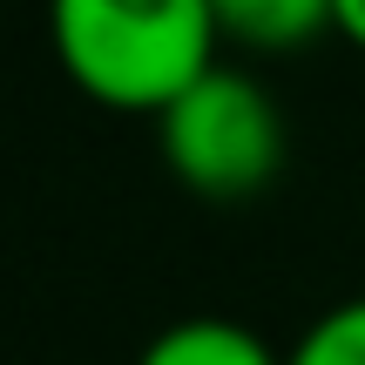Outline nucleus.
<instances>
[{
  "label": "nucleus",
  "mask_w": 365,
  "mask_h": 365,
  "mask_svg": "<svg viewBox=\"0 0 365 365\" xmlns=\"http://www.w3.org/2000/svg\"><path fill=\"white\" fill-rule=\"evenodd\" d=\"M331 27H339L352 48H365V0H331Z\"/></svg>",
  "instance_id": "nucleus-6"
},
{
  "label": "nucleus",
  "mask_w": 365,
  "mask_h": 365,
  "mask_svg": "<svg viewBox=\"0 0 365 365\" xmlns=\"http://www.w3.org/2000/svg\"><path fill=\"white\" fill-rule=\"evenodd\" d=\"M48 48L88 102L163 115L217 68L223 27L210 0H48Z\"/></svg>",
  "instance_id": "nucleus-1"
},
{
  "label": "nucleus",
  "mask_w": 365,
  "mask_h": 365,
  "mask_svg": "<svg viewBox=\"0 0 365 365\" xmlns=\"http://www.w3.org/2000/svg\"><path fill=\"white\" fill-rule=\"evenodd\" d=\"M156 149L182 190L230 203V196H257L277 176L284 122H277V102L250 75L217 61L156 115Z\"/></svg>",
  "instance_id": "nucleus-2"
},
{
  "label": "nucleus",
  "mask_w": 365,
  "mask_h": 365,
  "mask_svg": "<svg viewBox=\"0 0 365 365\" xmlns=\"http://www.w3.org/2000/svg\"><path fill=\"white\" fill-rule=\"evenodd\" d=\"M217 7L223 41H244V48H298V41L325 34L331 27V0H210Z\"/></svg>",
  "instance_id": "nucleus-4"
},
{
  "label": "nucleus",
  "mask_w": 365,
  "mask_h": 365,
  "mask_svg": "<svg viewBox=\"0 0 365 365\" xmlns=\"http://www.w3.org/2000/svg\"><path fill=\"white\" fill-rule=\"evenodd\" d=\"M135 365H284L237 318H176L135 352Z\"/></svg>",
  "instance_id": "nucleus-3"
},
{
  "label": "nucleus",
  "mask_w": 365,
  "mask_h": 365,
  "mask_svg": "<svg viewBox=\"0 0 365 365\" xmlns=\"http://www.w3.org/2000/svg\"><path fill=\"white\" fill-rule=\"evenodd\" d=\"M284 365H365V298H345L325 318H312Z\"/></svg>",
  "instance_id": "nucleus-5"
}]
</instances>
